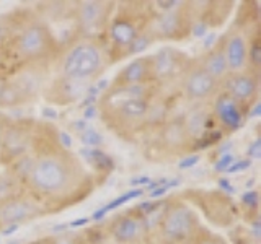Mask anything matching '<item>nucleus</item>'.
I'll list each match as a JSON object with an SVG mask.
<instances>
[{
  "mask_svg": "<svg viewBox=\"0 0 261 244\" xmlns=\"http://www.w3.org/2000/svg\"><path fill=\"white\" fill-rule=\"evenodd\" d=\"M183 124H185L188 135L198 137L204 130V127H206V114H204L202 111H193Z\"/></svg>",
  "mask_w": 261,
  "mask_h": 244,
  "instance_id": "aec40b11",
  "label": "nucleus"
},
{
  "mask_svg": "<svg viewBox=\"0 0 261 244\" xmlns=\"http://www.w3.org/2000/svg\"><path fill=\"white\" fill-rule=\"evenodd\" d=\"M43 208L39 203L33 202L30 199L15 197L4 203H0V225H18L23 222H30V220L41 217Z\"/></svg>",
  "mask_w": 261,
  "mask_h": 244,
  "instance_id": "39448f33",
  "label": "nucleus"
},
{
  "mask_svg": "<svg viewBox=\"0 0 261 244\" xmlns=\"http://www.w3.org/2000/svg\"><path fill=\"white\" fill-rule=\"evenodd\" d=\"M222 46H224L228 73L243 72V69L248 64V47L245 38L240 33H232V35H228L222 41Z\"/></svg>",
  "mask_w": 261,
  "mask_h": 244,
  "instance_id": "9b49d317",
  "label": "nucleus"
},
{
  "mask_svg": "<svg viewBox=\"0 0 261 244\" xmlns=\"http://www.w3.org/2000/svg\"><path fill=\"white\" fill-rule=\"evenodd\" d=\"M0 226H2V225H0Z\"/></svg>",
  "mask_w": 261,
  "mask_h": 244,
  "instance_id": "c03bdc74",
  "label": "nucleus"
},
{
  "mask_svg": "<svg viewBox=\"0 0 261 244\" xmlns=\"http://www.w3.org/2000/svg\"><path fill=\"white\" fill-rule=\"evenodd\" d=\"M183 15L171 10V12H163L160 16L155 18V28L153 33L160 38H179L178 33L183 29Z\"/></svg>",
  "mask_w": 261,
  "mask_h": 244,
  "instance_id": "dca6fc26",
  "label": "nucleus"
},
{
  "mask_svg": "<svg viewBox=\"0 0 261 244\" xmlns=\"http://www.w3.org/2000/svg\"><path fill=\"white\" fill-rule=\"evenodd\" d=\"M248 157L251 160H259L261 158V140L256 138L255 142H251V145L248 146Z\"/></svg>",
  "mask_w": 261,
  "mask_h": 244,
  "instance_id": "bb28decb",
  "label": "nucleus"
},
{
  "mask_svg": "<svg viewBox=\"0 0 261 244\" xmlns=\"http://www.w3.org/2000/svg\"><path fill=\"white\" fill-rule=\"evenodd\" d=\"M183 59H186V55L175 51L171 47H163L150 57L152 64V77L159 80H168L171 77H175L181 70Z\"/></svg>",
  "mask_w": 261,
  "mask_h": 244,
  "instance_id": "1a4fd4ad",
  "label": "nucleus"
},
{
  "mask_svg": "<svg viewBox=\"0 0 261 244\" xmlns=\"http://www.w3.org/2000/svg\"><path fill=\"white\" fill-rule=\"evenodd\" d=\"M243 202L247 203V205H251V207H256L258 205V194L255 191H250L243 195Z\"/></svg>",
  "mask_w": 261,
  "mask_h": 244,
  "instance_id": "7c9ffc66",
  "label": "nucleus"
},
{
  "mask_svg": "<svg viewBox=\"0 0 261 244\" xmlns=\"http://www.w3.org/2000/svg\"><path fill=\"white\" fill-rule=\"evenodd\" d=\"M224 80H225L227 95L232 96L237 103L250 101L256 96L258 80L253 73H248V72L228 73Z\"/></svg>",
  "mask_w": 261,
  "mask_h": 244,
  "instance_id": "9d476101",
  "label": "nucleus"
},
{
  "mask_svg": "<svg viewBox=\"0 0 261 244\" xmlns=\"http://www.w3.org/2000/svg\"><path fill=\"white\" fill-rule=\"evenodd\" d=\"M0 150H2V134H0Z\"/></svg>",
  "mask_w": 261,
  "mask_h": 244,
  "instance_id": "37998d69",
  "label": "nucleus"
},
{
  "mask_svg": "<svg viewBox=\"0 0 261 244\" xmlns=\"http://www.w3.org/2000/svg\"><path fill=\"white\" fill-rule=\"evenodd\" d=\"M214 41H216V33H211V35L206 38V41H204V47L211 49L212 46H214Z\"/></svg>",
  "mask_w": 261,
  "mask_h": 244,
  "instance_id": "72a5a7b5",
  "label": "nucleus"
},
{
  "mask_svg": "<svg viewBox=\"0 0 261 244\" xmlns=\"http://www.w3.org/2000/svg\"><path fill=\"white\" fill-rule=\"evenodd\" d=\"M232 163H233V157H232V155H224V157L217 161L216 169H217V171H224V173H225V171H227L228 168H230Z\"/></svg>",
  "mask_w": 261,
  "mask_h": 244,
  "instance_id": "c85d7f7f",
  "label": "nucleus"
},
{
  "mask_svg": "<svg viewBox=\"0 0 261 244\" xmlns=\"http://www.w3.org/2000/svg\"><path fill=\"white\" fill-rule=\"evenodd\" d=\"M137 35L139 33L134 26V23L124 18L116 20L111 26V38L119 47H129Z\"/></svg>",
  "mask_w": 261,
  "mask_h": 244,
  "instance_id": "f3484780",
  "label": "nucleus"
},
{
  "mask_svg": "<svg viewBox=\"0 0 261 244\" xmlns=\"http://www.w3.org/2000/svg\"><path fill=\"white\" fill-rule=\"evenodd\" d=\"M152 43V38L149 33H139V35L136 36V39L130 43L129 46V54H139V52H142L144 49L149 47V44Z\"/></svg>",
  "mask_w": 261,
  "mask_h": 244,
  "instance_id": "4be33fe9",
  "label": "nucleus"
},
{
  "mask_svg": "<svg viewBox=\"0 0 261 244\" xmlns=\"http://www.w3.org/2000/svg\"><path fill=\"white\" fill-rule=\"evenodd\" d=\"M196 226H198V218L183 203L171 205L162 220L163 238L170 242L188 241L194 234Z\"/></svg>",
  "mask_w": 261,
  "mask_h": 244,
  "instance_id": "20e7f679",
  "label": "nucleus"
},
{
  "mask_svg": "<svg viewBox=\"0 0 261 244\" xmlns=\"http://www.w3.org/2000/svg\"><path fill=\"white\" fill-rule=\"evenodd\" d=\"M18 230V225H8L7 230H2V234H10V233H15Z\"/></svg>",
  "mask_w": 261,
  "mask_h": 244,
  "instance_id": "e433bc0d",
  "label": "nucleus"
},
{
  "mask_svg": "<svg viewBox=\"0 0 261 244\" xmlns=\"http://www.w3.org/2000/svg\"><path fill=\"white\" fill-rule=\"evenodd\" d=\"M170 187H171V184H165V186H162V187H159V189L157 191H152L150 192V195H152V197H159V195H162V194H165L168 189H170Z\"/></svg>",
  "mask_w": 261,
  "mask_h": 244,
  "instance_id": "473e14b6",
  "label": "nucleus"
},
{
  "mask_svg": "<svg viewBox=\"0 0 261 244\" xmlns=\"http://www.w3.org/2000/svg\"><path fill=\"white\" fill-rule=\"evenodd\" d=\"M152 77V64L150 57H141L134 59L130 64H127L121 73L114 80V88H126V86H136L142 85L144 81Z\"/></svg>",
  "mask_w": 261,
  "mask_h": 244,
  "instance_id": "f8f14e48",
  "label": "nucleus"
},
{
  "mask_svg": "<svg viewBox=\"0 0 261 244\" xmlns=\"http://www.w3.org/2000/svg\"><path fill=\"white\" fill-rule=\"evenodd\" d=\"M28 98L23 95L21 89L16 86L13 81H5L0 83V108L8 109V108H16L23 103H27Z\"/></svg>",
  "mask_w": 261,
  "mask_h": 244,
  "instance_id": "a211bd4d",
  "label": "nucleus"
},
{
  "mask_svg": "<svg viewBox=\"0 0 261 244\" xmlns=\"http://www.w3.org/2000/svg\"><path fill=\"white\" fill-rule=\"evenodd\" d=\"M8 35H10V20H7V15H2L0 16V44Z\"/></svg>",
  "mask_w": 261,
  "mask_h": 244,
  "instance_id": "a878e982",
  "label": "nucleus"
},
{
  "mask_svg": "<svg viewBox=\"0 0 261 244\" xmlns=\"http://www.w3.org/2000/svg\"><path fill=\"white\" fill-rule=\"evenodd\" d=\"M149 181H150V177H149V176H144V177L133 179V181H130V184H133V186H136V184H147Z\"/></svg>",
  "mask_w": 261,
  "mask_h": 244,
  "instance_id": "c9c22d12",
  "label": "nucleus"
},
{
  "mask_svg": "<svg viewBox=\"0 0 261 244\" xmlns=\"http://www.w3.org/2000/svg\"><path fill=\"white\" fill-rule=\"evenodd\" d=\"M250 165H251V160H242V161H237V163L233 161L230 165V168H228L225 173H239V171L250 168Z\"/></svg>",
  "mask_w": 261,
  "mask_h": 244,
  "instance_id": "cd10ccee",
  "label": "nucleus"
},
{
  "mask_svg": "<svg viewBox=\"0 0 261 244\" xmlns=\"http://www.w3.org/2000/svg\"><path fill=\"white\" fill-rule=\"evenodd\" d=\"M259 108H261V104H259V101H256V103H255V108L251 109L253 112L248 114V117H255V116H258V114H259Z\"/></svg>",
  "mask_w": 261,
  "mask_h": 244,
  "instance_id": "4c0bfd02",
  "label": "nucleus"
},
{
  "mask_svg": "<svg viewBox=\"0 0 261 244\" xmlns=\"http://www.w3.org/2000/svg\"><path fill=\"white\" fill-rule=\"evenodd\" d=\"M61 140H62V145L65 146V148H70V146H72V140H70V137L67 134H61Z\"/></svg>",
  "mask_w": 261,
  "mask_h": 244,
  "instance_id": "f704fd0d",
  "label": "nucleus"
},
{
  "mask_svg": "<svg viewBox=\"0 0 261 244\" xmlns=\"http://www.w3.org/2000/svg\"><path fill=\"white\" fill-rule=\"evenodd\" d=\"M80 140L84 142L85 145H88V148H95V146H98L101 142H103V138L101 135L96 132V130L93 129H85L84 132L80 134Z\"/></svg>",
  "mask_w": 261,
  "mask_h": 244,
  "instance_id": "5701e85b",
  "label": "nucleus"
},
{
  "mask_svg": "<svg viewBox=\"0 0 261 244\" xmlns=\"http://www.w3.org/2000/svg\"><path fill=\"white\" fill-rule=\"evenodd\" d=\"M110 4L80 2L77 7V24L85 35H98L106 24Z\"/></svg>",
  "mask_w": 261,
  "mask_h": 244,
  "instance_id": "6e6552de",
  "label": "nucleus"
},
{
  "mask_svg": "<svg viewBox=\"0 0 261 244\" xmlns=\"http://www.w3.org/2000/svg\"><path fill=\"white\" fill-rule=\"evenodd\" d=\"M186 129H185V124H181V122H171V124H168L165 127V130H163L162 137L165 138V142L173 146V148H176V146H181L185 143V138H186Z\"/></svg>",
  "mask_w": 261,
  "mask_h": 244,
  "instance_id": "6ab92c4d",
  "label": "nucleus"
},
{
  "mask_svg": "<svg viewBox=\"0 0 261 244\" xmlns=\"http://www.w3.org/2000/svg\"><path fill=\"white\" fill-rule=\"evenodd\" d=\"M142 222L137 217H130V215H122L116 218L111 223V234L113 238L121 244H127L136 241L142 233Z\"/></svg>",
  "mask_w": 261,
  "mask_h": 244,
  "instance_id": "ddd939ff",
  "label": "nucleus"
},
{
  "mask_svg": "<svg viewBox=\"0 0 261 244\" xmlns=\"http://www.w3.org/2000/svg\"><path fill=\"white\" fill-rule=\"evenodd\" d=\"M43 114H44V116H47V117H57V112L54 109H49V108L43 109Z\"/></svg>",
  "mask_w": 261,
  "mask_h": 244,
  "instance_id": "ea45409f",
  "label": "nucleus"
},
{
  "mask_svg": "<svg viewBox=\"0 0 261 244\" xmlns=\"http://www.w3.org/2000/svg\"><path fill=\"white\" fill-rule=\"evenodd\" d=\"M248 62L255 65V67H258V65L261 64V49L258 44H253L248 49Z\"/></svg>",
  "mask_w": 261,
  "mask_h": 244,
  "instance_id": "393cba45",
  "label": "nucleus"
},
{
  "mask_svg": "<svg viewBox=\"0 0 261 244\" xmlns=\"http://www.w3.org/2000/svg\"><path fill=\"white\" fill-rule=\"evenodd\" d=\"M103 54L92 41H80L73 44L61 62V77L70 80L88 81L100 72Z\"/></svg>",
  "mask_w": 261,
  "mask_h": 244,
  "instance_id": "f03ea898",
  "label": "nucleus"
},
{
  "mask_svg": "<svg viewBox=\"0 0 261 244\" xmlns=\"http://www.w3.org/2000/svg\"><path fill=\"white\" fill-rule=\"evenodd\" d=\"M207 33V26H206V23H196L194 24V28H193V35L196 36V38H201V36H204Z\"/></svg>",
  "mask_w": 261,
  "mask_h": 244,
  "instance_id": "2f4dec72",
  "label": "nucleus"
},
{
  "mask_svg": "<svg viewBox=\"0 0 261 244\" xmlns=\"http://www.w3.org/2000/svg\"><path fill=\"white\" fill-rule=\"evenodd\" d=\"M15 197H18V195H16V176L0 174V203L15 199Z\"/></svg>",
  "mask_w": 261,
  "mask_h": 244,
  "instance_id": "412c9836",
  "label": "nucleus"
},
{
  "mask_svg": "<svg viewBox=\"0 0 261 244\" xmlns=\"http://www.w3.org/2000/svg\"><path fill=\"white\" fill-rule=\"evenodd\" d=\"M93 111H95V108H88L85 112V117H93V114H95Z\"/></svg>",
  "mask_w": 261,
  "mask_h": 244,
  "instance_id": "a19ab883",
  "label": "nucleus"
},
{
  "mask_svg": "<svg viewBox=\"0 0 261 244\" xmlns=\"http://www.w3.org/2000/svg\"><path fill=\"white\" fill-rule=\"evenodd\" d=\"M214 111L220 122L224 124V127H227L228 130H237L242 126V112L239 108V103L227 93L216 101Z\"/></svg>",
  "mask_w": 261,
  "mask_h": 244,
  "instance_id": "4468645a",
  "label": "nucleus"
},
{
  "mask_svg": "<svg viewBox=\"0 0 261 244\" xmlns=\"http://www.w3.org/2000/svg\"><path fill=\"white\" fill-rule=\"evenodd\" d=\"M87 223H88V220L87 218H82V220H75V222H72L70 226H84Z\"/></svg>",
  "mask_w": 261,
  "mask_h": 244,
  "instance_id": "58836bf2",
  "label": "nucleus"
},
{
  "mask_svg": "<svg viewBox=\"0 0 261 244\" xmlns=\"http://www.w3.org/2000/svg\"><path fill=\"white\" fill-rule=\"evenodd\" d=\"M219 81L212 78L206 69L201 64H196L193 67H190L185 73V95L190 100H206V98L212 96L217 89Z\"/></svg>",
  "mask_w": 261,
  "mask_h": 244,
  "instance_id": "423d86ee",
  "label": "nucleus"
},
{
  "mask_svg": "<svg viewBox=\"0 0 261 244\" xmlns=\"http://www.w3.org/2000/svg\"><path fill=\"white\" fill-rule=\"evenodd\" d=\"M57 244H75V242H73V239H59Z\"/></svg>",
  "mask_w": 261,
  "mask_h": 244,
  "instance_id": "79ce46f5",
  "label": "nucleus"
},
{
  "mask_svg": "<svg viewBox=\"0 0 261 244\" xmlns=\"http://www.w3.org/2000/svg\"><path fill=\"white\" fill-rule=\"evenodd\" d=\"M54 36L44 23L33 21L27 24L16 38V52L27 60L43 59L51 52Z\"/></svg>",
  "mask_w": 261,
  "mask_h": 244,
  "instance_id": "7ed1b4c3",
  "label": "nucleus"
},
{
  "mask_svg": "<svg viewBox=\"0 0 261 244\" xmlns=\"http://www.w3.org/2000/svg\"><path fill=\"white\" fill-rule=\"evenodd\" d=\"M201 65L206 69V72L209 73V75L217 81H220L228 75V67H227L222 43L214 44L209 49V52L204 55Z\"/></svg>",
  "mask_w": 261,
  "mask_h": 244,
  "instance_id": "2eb2a0df",
  "label": "nucleus"
},
{
  "mask_svg": "<svg viewBox=\"0 0 261 244\" xmlns=\"http://www.w3.org/2000/svg\"><path fill=\"white\" fill-rule=\"evenodd\" d=\"M87 92H88L87 81L59 77L49 85V88L44 92V96L49 103L64 106V104H70V103L79 101L80 98L85 96Z\"/></svg>",
  "mask_w": 261,
  "mask_h": 244,
  "instance_id": "0eeeda50",
  "label": "nucleus"
},
{
  "mask_svg": "<svg viewBox=\"0 0 261 244\" xmlns=\"http://www.w3.org/2000/svg\"><path fill=\"white\" fill-rule=\"evenodd\" d=\"M198 161H199L198 155H191V157H186V158H183L181 161H179L178 168L179 169H188V168H191L194 165H198Z\"/></svg>",
  "mask_w": 261,
  "mask_h": 244,
  "instance_id": "c756f323",
  "label": "nucleus"
},
{
  "mask_svg": "<svg viewBox=\"0 0 261 244\" xmlns=\"http://www.w3.org/2000/svg\"><path fill=\"white\" fill-rule=\"evenodd\" d=\"M85 176L79 161L69 153H47L39 157L31 168L28 182L31 189L43 199H65L79 187Z\"/></svg>",
  "mask_w": 261,
  "mask_h": 244,
  "instance_id": "f257e3e1",
  "label": "nucleus"
},
{
  "mask_svg": "<svg viewBox=\"0 0 261 244\" xmlns=\"http://www.w3.org/2000/svg\"><path fill=\"white\" fill-rule=\"evenodd\" d=\"M144 191L142 189H136V191H129V192H126L124 195H121V197H118V199H114L111 203H108L106 207H103V210L105 211H108V210H113V208H116V207H119V205H122L124 202H127V200H133V199H136V197H139Z\"/></svg>",
  "mask_w": 261,
  "mask_h": 244,
  "instance_id": "b1692460",
  "label": "nucleus"
}]
</instances>
